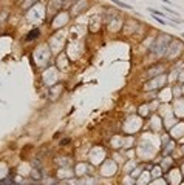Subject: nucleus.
<instances>
[{
  "instance_id": "1",
  "label": "nucleus",
  "mask_w": 184,
  "mask_h": 185,
  "mask_svg": "<svg viewBox=\"0 0 184 185\" xmlns=\"http://www.w3.org/2000/svg\"><path fill=\"white\" fill-rule=\"evenodd\" d=\"M112 2H113V3H116L118 6H122V8H127V9H132V6L127 5V3H122L121 0H112Z\"/></svg>"
},
{
  "instance_id": "2",
  "label": "nucleus",
  "mask_w": 184,
  "mask_h": 185,
  "mask_svg": "<svg viewBox=\"0 0 184 185\" xmlns=\"http://www.w3.org/2000/svg\"><path fill=\"white\" fill-rule=\"evenodd\" d=\"M39 36V29H32V32H31V34H28V40H31V39H34V37H37Z\"/></svg>"
}]
</instances>
